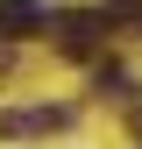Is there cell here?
Returning a JSON list of instances; mask_svg holds the SVG:
<instances>
[{
    "mask_svg": "<svg viewBox=\"0 0 142 149\" xmlns=\"http://www.w3.org/2000/svg\"><path fill=\"white\" fill-rule=\"evenodd\" d=\"M100 29H106V7H78V14H57V43H64V50H85Z\"/></svg>",
    "mask_w": 142,
    "mask_h": 149,
    "instance_id": "6da1fadb",
    "label": "cell"
},
{
    "mask_svg": "<svg viewBox=\"0 0 142 149\" xmlns=\"http://www.w3.org/2000/svg\"><path fill=\"white\" fill-rule=\"evenodd\" d=\"M50 0H0V36H36Z\"/></svg>",
    "mask_w": 142,
    "mask_h": 149,
    "instance_id": "7a4b0ae2",
    "label": "cell"
}]
</instances>
